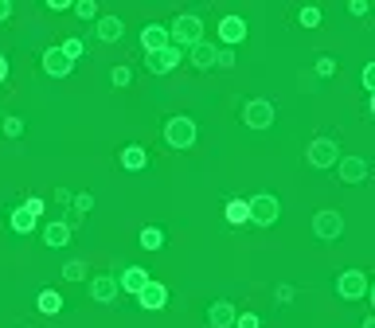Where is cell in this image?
I'll list each match as a JSON object with an SVG mask.
<instances>
[{"instance_id": "8", "label": "cell", "mask_w": 375, "mask_h": 328, "mask_svg": "<svg viewBox=\"0 0 375 328\" xmlns=\"http://www.w3.org/2000/svg\"><path fill=\"white\" fill-rule=\"evenodd\" d=\"M180 59H184V51H180V47H161V51H149V59H145V66L153 74H172L180 66Z\"/></svg>"}, {"instance_id": "37", "label": "cell", "mask_w": 375, "mask_h": 328, "mask_svg": "<svg viewBox=\"0 0 375 328\" xmlns=\"http://www.w3.org/2000/svg\"><path fill=\"white\" fill-rule=\"evenodd\" d=\"M364 90H375V63L364 66Z\"/></svg>"}, {"instance_id": "26", "label": "cell", "mask_w": 375, "mask_h": 328, "mask_svg": "<svg viewBox=\"0 0 375 328\" xmlns=\"http://www.w3.org/2000/svg\"><path fill=\"white\" fill-rule=\"evenodd\" d=\"M63 277H66V282H82V277H86V262H79V258H74V262H66L63 266Z\"/></svg>"}, {"instance_id": "35", "label": "cell", "mask_w": 375, "mask_h": 328, "mask_svg": "<svg viewBox=\"0 0 375 328\" xmlns=\"http://www.w3.org/2000/svg\"><path fill=\"white\" fill-rule=\"evenodd\" d=\"M20 207H24V212H28V215H36V219H39V215H44V207H47V204H44V199H39V196H31V199H24Z\"/></svg>"}, {"instance_id": "27", "label": "cell", "mask_w": 375, "mask_h": 328, "mask_svg": "<svg viewBox=\"0 0 375 328\" xmlns=\"http://www.w3.org/2000/svg\"><path fill=\"white\" fill-rule=\"evenodd\" d=\"M74 12H79V20H94V16H98V0H79Z\"/></svg>"}, {"instance_id": "4", "label": "cell", "mask_w": 375, "mask_h": 328, "mask_svg": "<svg viewBox=\"0 0 375 328\" xmlns=\"http://www.w3.org/2000/svg\"><path fill=\"white\" fill-rule=\"evenodd\" d=\"M313 234H316L321 242H336L340 234H344V215L332 212V207L316 212V215H313Z\"/></svg>"}, {"instance_id": "38", "label": "cell", "mask_w": 375, "mask_h": 328, "mask_svg": "<svg viewBox=\"0 0 375 328\" xmlns=\"http://www.w3.org/2000/svg\"><path fill=\"white\" fill-rule=\"evenodd\" d=\"M368 0H352V4H348V12H352V16H368Z\"/></svg>"}, {"instance_id": "31", "label": "cell", "mask_w": 375, "mask_h": 328, "mask_svg": "<svg viewBox=\"0 0 375 328\" xmlns=\"http://www.w3.org/2000/svg\"><path fill=\"white\" fill-rule=\"evenodd\" d=\"M71 204H74V212L79 215H86L90 207H94V196H90V192H79V196H71Z\"/></svg>"}, {"instance_id": "41", "label": "cell", "mask_w": 375, "mask_h": 328, "mask_svg": "<svg viewBox=\"0 0 375 328\" xmlns=\"http://www.w3.org/2000/svg\"><path fill=\"white\" fill-rule=\"evenodd\" d=\"M4 79H8V59L0 55V82H4Z\"/></svg>"}, {"instance_id": "36", "label": "cell", "mask_w": 375, "mask_h": 328, "mask_svg": "<svg viewBox=\"0 0 375 328\" xmlns=\"http://www.w3.org/2000/svg\"><path fill=\"white\" fill-rule=\"evenodd\" d=\"M274 297H278L281 305H289V301H294V285H278V289H274Z\"/></svg>"}, {"instance_id": "28", "label": "cell", "mask_w": 375, "mask_h": 328, "mask_svg": "<svg viewBox=\"0 0 375 328\" xmlns=\"http://www.w3.org/2000/svg\"><path fill=\"white\" fill-rule=\"evenodd\" d=\"M301 28H321V8H301Z\"/></svg>"}, {"instance_id": "3", "label": "cell", "mask_w": 375, "mask_h": 328, "mask_svg": "<svg viewBox=\"0 0 375 328\" xmlns=\"http://www.w3.org/2000/svg\"><path fill=\"white\" fill-rule=\"evenodd\" d=\"M246 212H250V223H254V227H274L281 219V204L270 196V192H262V196H250L246 199Z\"/></svg>"}, {"instance_id": "20", "label": "cell", "mask_w": 375, "mask_h": 328, "mask_svg": "<svg viewBox=\"0 0 375 328\" xmlns=\"http://www.w3.org/2000/svg\"><path fill=\"white\" fill-rule=\"evenodd\" d=\"M36 309H39L44 317H59V313H63V293H59V289H44V293L36 297Z\"/></svg>"}, {"instance_id": "42", "label": "cell", "mask_w": 375, "mask_h": 328, "mask_svg": "<svg viewBox=\"0 0 375 328\" xmlns=\"http://www.w3.org/2000/svg\"><path fill=\"white\" fill-rule=\"evenodd\" d=\"M360 328H375V317H364V324Z\"/></svg>"}, {"instance_id": "40", "label": "cell", "mask_w": 375, "mask_h": 328, "mask_svg": "<svg viewBox=\"0 0 375 328\" xmlns=\"http://www.w3.org/2000/svg\"><path fill=\"white\" fill-rule=\"evenodd\" d=\"M12 16V0H0V20H8Z\"/></svg>"}, {"instance_id": "24", "label": "cell", "mask_w": 375, "mask_h": 328, "mask_svg": "<svg viewBox=\"0 0 375 328\" xmlns=\"http://www.w3.org/2000/svg\"><path fill=\"white\" fill-rule=\"evenodd\" d=\"M141 247L145 250H161L164 247V231L161 227H145V231H141Z\"/></svg>"}, {"instance_id": "6", "label": "cell", "mask_w": 375, "mask_h": 328, "mask_svg": "<svg viewBox=\"0 0 375 328\" xmlns=\"http://www.w3.org/2000/svg\"><path fill=\"white\" fill-rule=\"evenodd\" d=\"M305 161H309L313 168H336L340 161V145L332 137H316L309 149H305Z\"/></svg>"}, {"instance_id": "14", "label": "cell", "mask_w": 375, "mask_h": 328, "mask_svg": "<svg viewBox=\"0 0 375 328\" xmlns=\"http://www.w3.org/2000/svg\"><path fill=\"white\" fill-rule=\"evenodd\" d=\"M44 71L51 74V79H66V74L74 71V63L59 51V47H47V51H44Z\"/></svg>"}, {"instance_id": "22", "label": "cell", "mask_w": 375, "mask_h": 328, "mask_svg": "<svg viewBox=\"0 0 375 328\" xmlns=\"http://www.w3.org/2000/svg\"><path fill=\"white\" fill-rule=\"evenodd\" d=\"M36 223H39V219L28 215L24 207H16V212H12V231L16 234H31V231H36Z\"/></svg>"}, {"instance_id": "17", "label": "cell", "mask_w": 375, "mask_h": 328, "mask_svg": "<svg viewBox=\"0 0 375 328\" xmlns=\"http://www.w3.org/2000/svg\"><path fill=\"white\" fill-rule=\"evenodd\" d=\"M188 59L196 71H211L215 66V44H207V39H199L196 47H188Z\"/></svg>"}, {"instance_id": "16", "label": "cell", "mask_w": 375, "mask_h": 328, "mask_svg": "<svg viewBox=\"0 0 375 328\" xmlns=\"http://www.w3.org/2000/svg\"><path fill=\"white\" fill-rule=\"evenodd\" d=\"M141 47H145V51L169 47V28H164V24H145V28H141Z\"/></svg>"}, {"instance_id": "34", "label": "cell", "mask_w": 375, "mask_h": 328, "mask_svg": "<svg viewBox=\"0 0 375 328\" xmlns=\"http://www.w3.org/2000/svg\"><path fill=\"white\" fill-rule=\"evenodd\" d=\"M4 133H8V137H20V133H24V117H4Z\"/></svg>"}, {"instance_id": "11", "label": "cell", "mask_w": 375, "mask_h": 328, "mask_svg": "<svg viewBox=\"0 0 375 328\" xmlns=\"http://www.w3.org/2000/svg\"><path fill=\"white\" fill-rule=\"evenodd\" d=\"M336 172H340V180L344 184H364L368 180V161H364V156H340Z\"/></svg>"}, {"instance_id": "29", "label": "cell", "mask_w": 375, "mask_h": 328, "mask_svg": "<svg viewBox=\"0 0 375 328\" xmlns=\"http://www.w3.org/2000/svg\"><path fill=\"white\" fill-rule=\"evenodd\" d=\"M316 74H321V79H332V74H336V59L321 55V59H316Z\"/></svg>"}, {"instance_id": "15", "label": "cell", "mask_w": 375, "mask_h": 328, "mask_svg": "<svg viewBox=\"0 0 375 328\" xmlns=\"http://www.w3.org/2000/svg\"><path fill=\"white\" fill-rule=\"evenodd\" d=\"M207 324L211 328H231L235 324V305H231V301H211V305H207Z\"/></svg>"}, {"instance_id": "39", "label": "cell", "mask_w": 375, "mask_h": 328, "mask_svg": "<svg viewBox=\"0 0 375 328\" xmlns=\"http://www.w3.org/2000/svg\"><path fill=\"white\" fill-rule=\"evenodd\" d=\"M47 8H51V12H66V8H71V0H47Z\"/></svg>"}, {"instance_id": "7", "label": "cell", "mask_w": 375, "mask_h": 328, "mask_svg": "<svg viewBox=\"0 0 375 328\" xmlns=\"http://www.w3.org/2000/svg\"><path fill=\"white\" fill-rule=\"evenodd\" d=\"M243 125H250V129H270L274 125V106L266 102V98H250V102L243 106Z\"/></svg>"}, {"instance_id": "25", "label": "cell", "mask_w": 375, "mask_h": 328, "mask_svg": "<svg viewBox=\"0 0 375 328\" xmlns=\"http://www.w3.org/2000/svg\"><path fill=\"white\" fill-rule=\"evenodd\" d=\"M59 51L74 63V59H82V51H86V47H82V39H79V36H71V39H63V47H59Z\"/></svg>"}, {"instance_id": "19", "label": "cell", "mask_w": 375, "mask_h": 328, "mask_svg": "<svg viewBox=\"0 0 375 328\" xmlns=\"http://www.w3.org/2000/svg\"><path fill=\"white\" fill-rule=\"evenodd\" d=\"M44 242L51 250H63L66 242H71V223H47L44 227Z\"/></svg>"}, {"instance_id": "5", "label": "cell", "mask_w": 375, "mask_h": 328, "mask_svg": "<svg viewBox=\"0 0 375 328\" xmlns=\"http://www.w3.org/2000/svg\"><path fill=\"white\" fill-rule=\"evenodd\" d=\"M368 293H371V285H368V274L364 270H344L336 277V297L360 301V297H368Z\"/></svg>"}, {"instance_id": "33", "label": "cell", "mask_w": 375, "mask_h": 328, "mask_svg": "<svg viewBox=\"0 0 375 328\" xmlns=\"http://www.w3.org/2000/svg\"><path fill=\"white\" fill-rule=\"evenodd\" d=\"M235 328H262L258 313H235Z\"/></svg>"}, {"instance_id": "12", "label": "cell", "mask_w": 375, "mask_h": 328, "mask_svg": "<svg viewBox=\"0 0 375 328\" xmlns=\"http://www.w3.org/2000/svg\"><path fill=\"white\" fill-rule=\"evenodd\" d=\"M149 282H153V277H149V270H145V266H125V270L118 274V289L133 293V297H137V293L145 289Z\"/></svg>"}, {"instance_id": "21", "label": "cell", "mask_w": 375, "mask_h": 328, "mask_svg": "<svg viewBox=\"0 0 375 328\" xmlns=\"http://www.w3.org/2000/svg\"><path fill=\"white\" fill-rule=\"evenodd\" d=\"M121 31H125V24L118 16H102V20H98V39H102V44H118Z\"/></svg>"}, {"instance_id": "10", "label": "cell", "mask_w": 375, "mask_h": 328, "mask_svg": "<svg viewBox=\"0 0 375 328\" xmlns=\"http://www.w3.org/2000/svg\"><path fill=\"white\" fill-rule=\"evenodd\" d=\"M246 39V20L243 16H223L219 20V44L223 47H235Z\"/></svg>"}, {"instance_id": "18", "label": "cell", "mask_w": 375, "mask_h": 328, "mask_svg": "<svg viewBox=\"0 0 375 328\" xmlns=\"http://www.w3.org/2000/svg\"><path fill=\"white\" fill-rule=\"evenodd\" d=\"M118 161H121V168H125V172H141V168L149 164V153H145L141 145H125Z\"/></svg>"}, {"instance_id": "23", "label": "cell", "mask_w": 375, "mask_h": 328, "mask_svg": "<svg viewBox=\"0 0 375 328\" xmlns=\"http://www.w3.org/2000/svg\"><path fill=\"white\" fill-rule=\"evenodd\" d=\"M227 223H231V227H243V223H250L246 199H231V204H227Z\"/></svg>"}, {"instance_id": "9", "label": "cell", "mask_w": 375, "mask_h": 328, "mask_svg": "<svg viewBox=\"0 0 375 328\" xmlns=\"http://www.w3.org/2000/svg\"><path fill=\"white\" fill-rule=\"evenodd\" d=\"M137 305L145 309V313H161V309L169 305V285L164 282H149L145 289L137 293Z\"/></svg>"}, {"instance_id": "1", "label": "cell", "mask_w": 375, "mask_h": 328, "mask_svg": "<svg viewBox=\"0 0 375 328\" xmlns=\"http://www.w3.org/2000/svg\"><path fill=\"white\" fill-rule=\"evenodd\" d=\"M199 39H204V20L191 12H180L176 20L169 24V44L180 47V51H188V47H196Z\"/></svg>"}, {"instance_id": "30", "label": "cell", "mask_w": 375, "mask_h": 328, "mask_svg": "<svg viewBox=\"0 0 375 328\" xmlns=\"http://www.w3.org/2000/svg\"><path fill=\"white\" fill-rule=\"evenodd\" d=\"M215 66L231 71V66H235V51H231V47H215Z\"/></svg>"}, {"instance_id": "32", "label": "cell", "mask_w": 375, "mask_h": 328, "mask_svg": "<svg viewBox=\"0 0 375 328\" xmlns=\"http://www.w3.org/2000/svg\"><path fill=\"white\" fill-rule=\"evenodd\" d=\"M110 82H114V86H129V82H133V71H129V66H114V71H110Z\"/></svg>"}, {"instance_id": "13", "label": "cell", "mask_w": 375, "mask_h": 328, "mask_svg": "<svg viewBox=\"0 0 375 328\" xmlns=\"http://www.w3.org/2000/svg\"><path fill=\"white\" fill-rule=\"evenodd\" d=\"M118 277H110V274H98V277H90V297L94 301H102V305H110L114 297H118Z\"/></svg>"}, {"instance_id": "2", "label": "cell", "mask_w": 375, "mask_h": 328, "mask_svg": "<svg viewBox=\"0 0 375 328\" xmlns=\"http://www.w3.org/2000/svg\"><path fill=\"white\" fill-rule=\"evenodd\" d=\"M196 137H199V129H196V121H191L188 114H176V117L164 121V141H169L172 149H191Z\"/></svg>"}]
</instances>
